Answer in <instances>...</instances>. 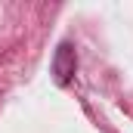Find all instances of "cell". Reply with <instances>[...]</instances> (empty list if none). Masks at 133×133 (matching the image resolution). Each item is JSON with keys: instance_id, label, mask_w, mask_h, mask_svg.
Wrapping results in <instances>:
<instances>
[{"instance_id": "6da1fadb", "label": "cell", "mask_w": 133, "mask_h": 133, "mask_svg": "<svg viewBox=\"0 0 133 133\" xmlns=\"http://www.w3.org/2000/svg\"><path fill=\"white\" fill-rule=\"evenodd\" d=\"M74 71H77V53H74V46L71 43H62L59 50H56V59H53V74H56V84H71V77H74Z\"/></svg>"}]
</instances>
